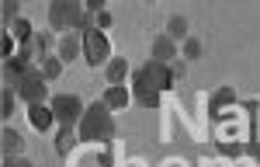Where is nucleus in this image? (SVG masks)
I'll return each mask as SVG.
<instances>
[{"label": "nucleus", "instance_id": "f257e3e1", "mask_svg": "<svg viewBox=\"0 0 260 167\" xmlns=\"http://www.w3.org/2000/svg\"><path fill=\"white\" fill-rule=\"evenodd\" d=\"M170 80H174L170 66L149 60L146 66H139V70L132 73V98H136L142 108H156V104H160V94L170 87Z\"/></svg>", "mask_w": 260, "mask_h": 167}, {"label": "nucleus", "instance_id": "f03ea898", "mask_svg": "<svg viewBox=\"0 0 260 167\" xmlns=\"http://www.w3.org/2000/svg\"><path fill=\"white\" fill-rule=\"evenodd\" d=\"M77 136L80 143H104L115 136V119H111V108L104 101H94L87 112H83L80 125H77Z\"/></svg>", "mask_w": 260, "mask_h": 167}, {"label": "nucleus", "instance_id": "7ed1b4c3", "mask_svg": "<svg viewBox=\"0 0 260 167\" xmlns=\"http://www.w3.org/2000/svg\"><path fill=\"white\" fill-rule=\"evenodd\" d=\"M49 24L56 28V32H73V28H83V35L87 32H94V21L90 14L83 11V4H73V0H52L49 4Z\"/></svg>", "mask_w": 260, "mask_h": 167}, {"label": "nucleus", "instance_id": "20e7f679", "mask_svg": "<svg viewBox=\"0 0 260 167\" xmlns=\"http://www.w3.org/2000/svg\"><path fill=\"white\" fill-rule=\"evenodd\" d=\"M49 108H52L56 122L70 125V129H77L80 119H83V112H87V104H83L77 94H56V98H49Z\"/></svg>", "mask_w": 260, "mask_h": 167}, {"label": "nucleus", "instance_id": "39448f33", "mask_svg": "<svg viewBox=\"0 0 260 167\" xmlns=\"http://www.w3.org/2000/svg\"><path fill=\"white\" fill-rule=\"evenodd\" d=\"M45 84L49 80L42 77L39 70H28V73L14 84V94H18L24 104H45V98H49V87H45Z\"/></svg>", "mask_w": 260, "mask_h": 167}, {"label": "nucleus", "instance_id": "423d86ee", "mask_svg": "<svg viewBox=\"0 0 260 167\" xmlns=\"http://www.w3.org/2000/svg\"><path fill=\"white\" fill-rule=\"evenodd\" d=\"M83 60L90 66H108L111 63V49H108V39L101 35L98 28L83 35Z\"/></svg>", "mask_w": 260, "mask_h": 167}, {"label": "nucleus", "instance_id": "0eeeda50", "mask_svg": "<svg viewBox=\"0 0 260 167\" xmlns=\"http://www.w3.org/2000/svg\"><path fill=\"white\" fill-rule=\"evenodd\" d=\"M28 70H35V66H31V56H24V52H21V56H7V63H4V84L14 87Z\"/></svg>", "mask_w": 260, "mask_h": 167}, {"label": "nucleus", "instance_id": "6e6552de", "mask_svg": "<svg viewBox=\"0 0 260 167\" xmlns=\"http://www.w3.org/2000/svg\"><path fill=\"white\" fill-rule=\"evenodd\" d=\"M52 122H56V115H52V108H49V104H28V125H31L35 132L52 129Z\"/></svg>", "mask_w": 260, "mask_h": 167}, {"label": "nucleus", "instance_id": "1a4fd4ad", "mask_svg": "<svg viewBox=\"0 0 260 167\" xmlns=\"http://www.w3.org/2000/svg\"><path fill=\"white\" fill-rule=\"evenodd\" d=\"M153 60L156 63H174L177 60V42L170 35H156L153 39Z\"/></svg>", "mask_w": 260, "mask_h": 167}, {"label": "nucleus", "instance_id": "9d476101", "mask_svg": "<svg viewBox=\"0 0 260 167\" xmlns=\"http://www.w3.org/2000/svg\"><path fill=\"white\" fill-rule=\"evenodd\" d=\"M0 150H4V157H18L21 150H24V136H21L18 129L4 125V132H0Z\"/></svg>", "mask_w": 260, "mask_h": 167}, {"label": "nucleus", "instance_id": "9b49d317", "mask_svg": "<svg viewBox=\"0 0 260 167\" xmlns=\"http://www.w3.org/2000/svg\"><path fill=\"white\" fill-rule=\"evenodd\" d=\"M83 52V39H77V35H73V32H66V35H59V52H56V56H59V60H77V56H80Z\"/></svg>", "mask_w": 260, "mask_h": 167}, {"label": "nucleus", "instance_id": "f8f14e48", "mask_svg": "<svg viewBox=\"0 0 260 167\" xmlns=\"http://www.w3.org/2000/svg\"><path fill=\"white\" fill-rule=\"evenodd\" d=\"M80 143V136H77V129H70V125H59V132H56V153L66 157V153H73V146Z\"/></svg>", "mask_w": 260, "mask_h": 167}, {"label": "nucleus", "instance_id": "ddd939ff", "mask_svg": "<svg viewBox=\"0 0 260 167\" xmlns=\"http://www.w3.org/2000/svg\"><path fill=\"white\" fill-rule=\"evenodd\" d=\"M104 77H108V84H111V87H125V77H128V63L121 60H111L108 63V66H104Z\"/></svg>", "mask_w": 260, "mask_h": 167}, {"label": "nucleus", "instance_id": "4468645a", "mask_svg": "<svg viewBox=\"0 0 260 167\" xmlns=\"http://www.w3.org/2000/svg\"><path fill=\"white\" fill-rule=\"evenodd\" d=\"M101 101L108 104V108H111V112H118V108H125V104L132 101V94H128V87H108V91H104V98H101Z\"/></svg>", "mask_w": 260, "mask_h": 167}, {"label": "nucleus", "instance_id": "2eb2a0df", "mask_svg": "<svg viewBox=\"0 0 260 167\" xmlns=\"http://www.w3.org/2000/svg\"><path fill=\"white\" fill-rule=\"evenodd\" d=\"M167 35H170V39L174 42H187L191 39V35H187V18H180V14H174V18H170V24H167Z\"/></svg>", "mask_w": 260, "mask_h": 167}, {"label": "nucleus", "instance_id": "dca6fc26", "mask_svg": "<svg viewBox=\"0 0 260 167\" xmlns=\"http://www.w3.org/2000/svg\"><path fill=\"white\" fill-rule=\"evenodd\" d=\"M59 73H62V60L59 56H45V60H42V77H45V80H56Z\"/></svg>", "mask_w": 260, "mask_h": 167}, {"label": "nucleus", "instance_id": "f3484780", "mask_svg": "<svg viewBox=\"0 0 260 167\" xmlns=\"http://www.w3.org/2000/svg\"><path fill=\"white\" fill-rule=\"evenodd\" d=\"M14 98H18L14 87H4V94H0V115H4V119L14 115Z\"/></svg>", "mask_w": 260, "mask_h": 167}, {"label": "nucleus", "instance_id": "a211bd4d", "mask_svg": "<svg viewBox=\"0 0 260 167\" xmlns=\"http://www.w3.org/2000/svg\"><path fill=\"white\" fill-rule=\"evenodd\" d=\"M0 21H4V24L21 21V18H18V4H14V0H4V4H0Z\"/></svg>", "mask_w": 260, "mask_h": 167}, {"label": "nucleus", "instance_id": "6ab92c4d", "mask_svg": "<svg viewBox=\"0 0 260 167\" xmlns=\"http://www.w3.org/2000/svg\"><path fill=\"white\" fill-rule=\"evenodd\" d=\"M14 39H18V42H24V45L31 42V24H28L24 18H21V21H14Z\"/></svg>", "mask_w": 260, "mask_h": 167}, {"label": "nucleus", "instance_id": "aec40b11", "mask_svg": "<svg viewBox=\"0 0 260 167\" xmlns=\"http://www.w3.org/2000/svg\"><path fill=\"white\" fill-rule=\"evenodd\" d=\"M201 52H205V45H201L198 39H187V42H184V60H198Z\"/></svg>", "mask_w": 260, "mask_h": 167}, {"label": "nucleus", "instance_id": "412c9836", "mask_svg": "<svg viewBox=\"0 0 260 167\" xmlns=\"http://www.w3.org/2000/svg\"><path fill=\"white\" fill-rule=\"evenodd\" d=\"M225 101H233V87H222L219 94H215V98H212V112H219L222 104Z\"/></svg>", "mask_w": 260, "mask_h": 167}, {"label": "nucleus", "instance_id": "4be33fe9", "mask_svg": "<svg viewBox=\"0 0 260 167\" xmlns=\"http://www.w3.org/2000/svg\"><path fill=\"white\" fill-rule=\"evenodd\" d=\"M170 73H174V80H180V77H184V63H174V66H170Z\"/></svg>", "mask_w": 260, "mask_h": 167}, {"label": "nucleus", "instance_id": "5701e85b", "mask_svg": "<svg viewBox=\"0 0 260 167\" xmlns=\"http://www.w3.org/2000/svg\"><path fill=\"white\" fill-rule=\"evenodd\" d=\"M98 24H101V28H104V24H111V14H108V11H101V14H98Z\"/></svg>", "mask_w": 260, "mask_h": 167}, {"label": "nucleus", "instance_id": "b1692460", "mask_svg": "<svg viewBox=\"0 0 260 167\" xmlns=\"http://www.w3.org/2000/svg\"><path fill=\"white\" fill-rule=\"evenodd\" d=\"M4 167H21V164H18V157H4Z\"/></svg>", "mask_w": 260, "mask_h": 167}, {"label": "nucleus", "instance_id": "393cba45", "mask_svg": "<svg viewBox=\"0 0 260 167\" xmlns=\"http://www.w3.org/2000/svg\"><path fill=\"white\" fill-rule=\"evenodd\" d=\"M18 164H21V167H31V160H24V157H18Z\"/></svg>", "mask_w": 260, "mask_h": 167}]
</instances>
